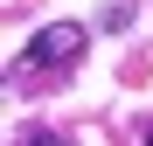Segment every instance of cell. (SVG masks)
<instances>
[{
    "instance_id": "cell-1",
    "label": "cell",
    "mask_w": 153,
    "mask_h": 146,
    "mask_svg": "<svg viewBox=\"0 0 153 146\" xmlns=\"http://www.w3.org/2000/svg\"><path fill=\"white\" fill-rule=\"evenodd\" d=\"M84 49H91V28H76V21H49V28H35V35H28V49H21V70L49 77V70H70Z\"/></svg>"
},
{
    "instance_id": "cell-2",
    "label": "cell",
    "mask_w": 153,
    "mask_h": 146,
    "mask_svg": "<svg viewBox=\"0 0 153 146\" xmlns=\"http://www.w3.org/2000/svg\"><path fill=\"white\" fill-rule=\"evenodd\" d=\"M21 146H70L63 132H49V125H28V132H21Z\"/></svg>"
},
{
    "instance_id": "cell-3",
    "label": "cell",
    "mask_w": 153,
    "mask_h": 146,
    "mask_svg": "<svg viewBox=\"0 0 153 146\" xmlns=\"http://www.w3.org/2000/svg\"><path fill=\"white\" fill-rule=\"evenodd\" d=\"M146 146H153V118H146Z\"/></svg>"
}]
</instances>
